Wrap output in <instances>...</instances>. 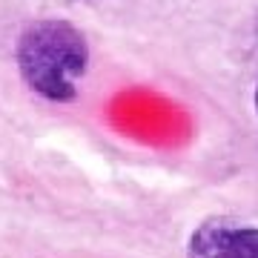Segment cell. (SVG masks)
Here are the masks:
<instances>
[{"mask_svg":"<svg viewBox=\"0 0 258 258\" xmlns=\"http://www.w3.org/2000/svg\"><path fill=\"white\" fill-rule=\"evenodd\" d=\"M252 106H255V115H258V86H255V92H252Z\"/></svg>","mask_w":258,"mask_h":258,"instance_id":"obj_3","label":"cell"},{"mask_svg":"<svg viewBox=\"0 0 258 258\" xmlns=\"http://www.w3.org/2000/svg\"><path fill=\"white\" fill-rule=\"evenodd\" d=\"M186 258H258V227L210 218L192 230Z\"/></svg>","mask_w":258,"mask_h":258,"instance_id":"obj_2","label":"cell"},{"mask_svg":"<svg viewBox=\"0 0 258 258\" xmlns=\"http://www.w3.org/2000/svg\"><path fill=\"white\" fill-rule=\"evenodd\" d=\"M18 72L29 89L49 103H72L78 83L89 72V40L81 29L60 18L32 20L15 46Z\"/></svg>","mask_w":258,"mask_h":258,"instance_id":"obj_1","label":"cell"}]
</instances>
